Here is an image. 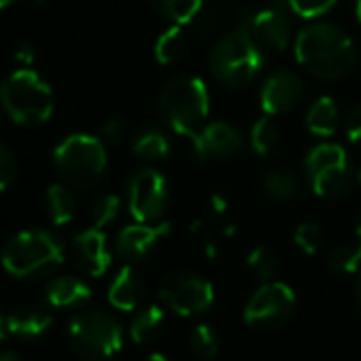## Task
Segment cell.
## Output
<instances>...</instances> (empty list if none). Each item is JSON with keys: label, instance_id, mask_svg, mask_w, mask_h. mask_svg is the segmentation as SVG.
<instances>
[{"label": "cell", "instance_id": "39", "mask_svg": "<svg viewBox=\"0 0 361 361\" xmlns=\"http://www.w3.org/2000/svg\"><path fill=\"white\" fill-rule=\"evenodd\" d=\"M211 207L217 215H224L228 211V198L224 196V192H215L211 194Z\"/></svg>", "mask_w": 361, "mask_h": 361}, {"label": "cell", "instance_id": "14", "mask_svg": "<svg viewBox=\"0 0 361 361\" xmlns=\"http://www.w3.org/2000/svg\"><path fill=\"white\" fill-rule=\"evenodd\" d=\"M172 232V224L168 221H157V224H134L126 226L115 243V249L119 257H123L128 264H136L147 259L157 245Z\"/></svg>", "mask_w": 361, "mask_h": 361}, {"label": "cell", "instance_id": "28", "mask_svg": "<svg viewBox=\"0 0 361 361\" xmlns=\"http://www.w3.org/2000/svg\"><path fill=\"white\" fill-rule=\"evenodd\" d=\"M327 266L334 274H353L359 270L361 266V240H350V243H342L338 245L329 257H327Z\"/></svg>", "mask_w": 361, "mask_h": 361}, {"label": "cell", "instance_id": "11", "mask_svg": "<svg viewBox=\"0 0 361 361\" xmlns=\"http://www.w3.org/2000/svg\"><path fill=\"white\" fill-rule=\"evenodd\" d=\"M168 180L155 168H142L134 172L128 183V209L138 224L161 221L168 207Z\"/></svg>", "mask_w": 361, "mask_h": 361}, {"label": "cell", "instance_id": "33", "mask_svg": "<svg viewBox=\"0 0 361 361\" xmlns=\"http://www.w3.org/2000/svg\"><path fill=\"white\" fill-rule=\"evenodd\" d=\"M192 24H194V30L200 39H213V37L221 35L224 16L215 7H202Z\"/></svg>", "mask_w": 361, "mask_h": 361}, {"label": "cell", "instance_id": "31", "mask_svg": "<svg viewBox=\"0 0 361 361\" xmlns=\"http://www.w3.org/2000/svg\"><path fill=\"white\" fill-rule=\"evenodd\" d=\"M293 243L302 253L314 255L323 245V228L319 224H314V221H304V224H300L295 228Z\"/></svg>", "mask_w": 361, "mask_h": 361}, {"label": "cell", "instance_id": "47", "mask_svg": "<svg viewBox=\"0 0 361 361\" xmlns=\"http://www.w3.org/2000/svg\"><path fill=\"white\" fill-rule=\"evenodd\" d=\"M13 3H16V0H0V9H7ZM37 3H43V0H37Z\"/></svg>", "mask_w": 361, "mask_h": 361}, {"label": "cell", "instance_id": "48", "mask_svg": "<svg viewBox=\"0 0 361 361\" xmlns=\"http://www.w3.org/2000/svg\"><path fill=\"white\" fill-rule=\"evenodd\" d=\"M357 238L361 240V215H359V219H357Z\"/></svg>", "mask_w": 361, "mask_h": 361}, {"label": "cell", "instance_id": "9", "mask_svg": "<svg viewBox=\"0 0 361 361\" xmlns=\"http://www.w3.org/2000/svg\"><path fill=\"white\" fill-rule=\"evenodd\" d=\"M161 304L178 317H194L207 312L215 302V287L198 272L176 270L159 285Z\"/></svg>", "mask_w": 361, "mask_h": 361}, {"label": "cell", "instance_id": "5", "mask_svg": "<svg viewBox=\"0 0 361 361\" xmlns=\"http://www.w3.org/2000/svg\"><path fill=\"white\" fill-rule=\"evenodd\" d=\"M64 262L62 240L45 230H26L16 234L3 249V266L18 279L41 276Z\"/></svg>", "mask_w": 361, "mask_h": 361}, {"label": "cell", "instance_id": "3", "mask_svg": "<svg viewBox=\"0 0 361 361\" xmlns=\"http://www.w3.org/2000/svg\"><path fill=\"white\" fill-rule=\"evenodd\" d=\"M209 64L217 81L230 87H245L262 73L266 58L264 49L251 39V35L238 26L215 41Z\"/></svg>", "mask_w": 361, "mask_h": 361}, {"label": "cell", "instance_id": "34", "mask_svg": "<svg viewBox=\"0 0 361 361\" xmlns=\"http://www.w3.org/2000/svg\"><path fill=\"white\" fill-rule=\"evenodd\" d=\"M287 3H289L291 13H295L298 18L314 20V18L329 13L338 0H287Z\"/></svg>", "mask_w": 361, "mask_h": 361}, {"label": "cell", "instance_id": "44", "mask_svg": "<svg viewBox=\"0 0 361 361\" xmlns=\"http://www.w3.org/2000/svg\"><path fill=\"white\" fill-rule=\"evenodd\" d=\"M224 236H226V238H234V236H236V226H232V224H230V226H226Z\"/></svg>", "mask_w": 361, "mask_h": 361}, {"label": "cell", "instance_id": "41", "mask_svg": "<svg viewBox=\"0 0 361 361\" xmlns=\"http://www.w3.org/2000/svg\"><path fill=\"white\" fill-rule=\"evenodd\" d=\"M0 361H26V359L13 350H0Z\"/></svg>", "mask_w": 361, "mask_h": 361}, {"label": "cell", "instance_id": "4", "mask_svg": "<svg viewBox=\"0 0 361 361\" xmlns=\"http://www.w3.org/2000/svg\"><path fill=\"white\" fill-rule=\"evenodd\" d=\"M0 102L7 115L20 126H37L49 121L56 98L49 83L30 68H20L0 85Z\"/></svg>", "mask_w": 361, "mask_h": 361}, {"label": "cell", "instance_id": "10", "mask_svg": "<svg viewBox=\"0 0 361 361\" xmlns=\"http://www.w3.org/2000/svg\"><path fill=\"white\" fill-rule=\"evenodd\" d=\"M295 291L281 281H266L245 306V323L253 329H274L285 325L295 312Z\"/></svg>", "mask_w": 361, "mask_h": 361}, {"label": "cell", "instance_id": "8", "mask_svg": "<svg viewBox=\"0 0 361 361\" xmlns=\"http://www.w3.org/2000/svg\"><path fill=\"white\" fill-rule=\"evenodd\" d=\"M310 190L323 200L344 198L353 188V166L346 151L336 142L312 147L304 159Z\"/></svg>", "mask_w": 361, "mask_h": 361}, {"label": "cell", "instance_id": "6", "mask_svg": "<svg viewBox=\"0 0 361 361\" xmlns=\"http://www.w3.org/2000/svg\"><path fill=\"white\" fill-rule=\"evenodd\" d=\"M54 161L68 185L92 188L106 170L104 140L90 134H71L56 147Z\"/></svg>", "mask_w": 361, "mask_h": 361}, {"label": "cell", "instance_id": "38", "mask_svg": "<svg viewBox=\"0 0 361 361\" xmlns=\"http://www.w3.org/2000/svg\"><path fill=\"white\" fill-rule=\"evenodd\" d=\"M344 132L348 136V140L353 142H361V104H357L344 121Z\"/></svg>", "mask_w": 361, "mask_h": 361}, {"label": "cell", "instance_id": "35", "mask_svg": "<svg viewBox=\"0 0 361 361\" xmlns=\"http://www.w3.org/2000/svg\"><path fill=\"white\" fill-rule=\"evenodd\" d=\"M18 176V159L7 142L0 140V192H5Z\"/></svg>", "mask_w": 361, "mask_h": 361}, {"label": "cell", "instance_id": "40", "mask_svg": "<svg viewBox=\"0 0 361 361\" xmlns=\"http://www.w3.org/2000/svg\"><path fill=\"white\" fill-rule=\"evenodd\" d=\"M16 60L18 62H24V64H32L35 60V49L30 45H22L18 51H16Z\"/></svg>", "mask_w": 361, "mask_h": 361}, {"label": "cell", "instance_id": "49", "mask_svg": "<svg viewBox=\"0 0 361 361\" xmlns=\"http://www.w3.org/2000/svg\"><path fill=\"white\" fill-rule=\"evenodd\" d=\"M357 178H359V183H361V166H359V170H357Z\"/></svg>", "mask_w": 361, "mask_h": 361}, {"label": "cell", "instance_id": "1", "mask_svg": "<svg viewBox=\"0 0 361 361\" xmlns=\"http://www.w3.org/2000/svg\"><path fill=\"white\" fill-rule=\"evenodd\" d=\"M298 64L317 79L338 81L357 64V51L348 35L327 22L306 26L293 43Z\"/></svg>", "mask_w": 361, "mask_h": 361}, {"label": "cell", "instance_id": "26", "mask_svg": "<svg viewBox=\"0 0 361 361\" xmlns=\"http://www.w3.org/2000/svg\"><path fill=\"white\" fill-rule=\"evenodd\" d=\"M151 5L172 24L185 26L196 20V16L204 7V0H151Z\"/></svg>", "mask_w": 361, "mask_h": 361}, {"label": "cell", "instance_id": "21", "mask_svg": "<svg viewBox=\"0 0 361 361\" xmlns=\"http://www.w3.org/2000/svg\"><path fill=\"white\" fill-rule=\"evenodd\" d=\"M306 128L310 134H314L319 138H329L336 134V130H338V106H336L334 98L321 96L310 104V109L306 113Z\"/></svg>", "mask_w": 361, "mask_h": 361}, {"label": "cell", "instance_id": "17", "mask_svg": "<svg viewBox=\"0 0 361 361\" xmlns=\"http://www.w3.org/2000/svg\"><path fill=\"white\" fill-rule=\"evenodd\" d=\"M142 295H145L142 276L132 266H123L109 287V302L117 310L132 312L142 302Z\"/></svg>", "mask_w": 361, "mask_h": 361}, {"label": "cell", "instance_id": "13", "mask_svg": "<svg viewBox=\"0 0 361 361\" xmlns=\"http://www.w3.org/2000/svg\"><path fill=\"white\" fill-rule=\"evenodd\" d=\"M190 145L196 159L207 161L213 157H230L245 151V136L236 126L228 121H213L207 123L198 134H194L190 138Z\"/></svg>", "mask_w": 361, "mask_h": 361}, {"label": "cell", "instance_id": "46", "mask_svg": "<svg viewBox=\"0 0 361 361\" xmlns=\"http://www.w3.org/2000/svg\"><path fill=\"white\" fill-rule=\"evenodd\" d=\"M355 18L361 24V0H355Z\"/></svg>", "mask_w": 361, "mask_h": 361}, {"label": "cell", "instance_id": "37", "mask_svg": "<svg viewBox=\"0 0 361 361\" xmlns=\"http://www.w3.org/2000/svg\"><path fill=\"white\" fill-rule=\"evenodd\" d=\"M128 134V126L121 117H109L100 126V138L109 145H119Z\"/></svg>", "mask_w": 361, "mask_h": 361}, {"label": "cell", "instance_id": "7", "mask_svg": "<svg viewBox=\"0 0 361 361\" xmlns=\"http://www.w3.org/2000/svg\"><path fill=\"white\" fill-rule=\"evenodd\" d=\"M71 348L83 359H104L123 344V329L104 310H81L71 317L66 327Z\"/></svg>", "mask_w": 361, "mask_h": 361}, {"label": "cell", "instance_id": "32", "mask_svg": "<svg viewBox=\"0 0 361 361\" xmlns=\"http://www.w3.org/2000/svg\"><path fill=\"white\" fill-rule=\"evenodd\" d=\"M119 207H121V202H119V198L115 194H104V196L96 198L94 204H92V224H94V228L102 230L104 226L115 221L117 215H119Z\"/></svg>", "mask_w": 361, "mask_h": 361}, {"label": "cell", "instance_id": "45", "mask_svg": "<svg viewBox=\"0 0 361 361\" xmlns=\"http://www.w3.org/2000/svg\"><path fill=\"white\" fill-rule=\"evenodd\" d=\"M147 361H170V359L166 355H161V353H153V355L147 357Z\"/></svg>", "mask_w": 361, "mask_h": 361}, {"label": "cell", "instance_id": "30", "mask_svg": "<svg viewBox=\"0 0 361 361\" xmlns=\"http://www.w3.org/2000/svg\"><path fill=\"white\" fill-rule=\"evenodd\" d=\"M190 344L194 348V353L202 359H213L219 353V336L217 331L207 325V323H198L192 327L190 334Z\"/></svg>", "mask_w": 361, "mask_h": 361}, {"label": "cell", "instance_id": "25", "mask_svg": "<svg viewBox=\"0 0 361 361\" xmlns=\"http://www.w3.org/2000/svg\"><path fill=\"white\" fill-rule=\"evenodd\" d=\"M262 190L270 198L287 202L300 196V180L287 170H268L262 176Z\"/></svg>", "mask_w": 361, "mask_h": 361}, {"label": "cell", "instance_id": "12", "mask_svg": "<svg viewBox=\"0 0 361 361\" xmlns=\"http://www.w3.org/2000/svg\"><path fill=\"white\" fill-rule=\"evenodd\" d=\"M289 13L291 9L287 0H270L268 5L245 13L238 26L245 28L262 49L285 51L291 41Z\"/></svg>", "mask_w": 361, "mask_h": 361}, {"label": "cell", "instance_id": "2", "mask_svg": "<svg viewBox=\"0 0 361 361\" xmlns=\"http://www.w3.org/2000/svg\"><path fill=\"white\" fill-rule=\"evenodd\" d=\"M209 87L200 77H176L159 94L157 111L161 121L176 134L192 138L204 128L209 117Z\"/></svg>", "mask_w": 361, "mask_h": 361}, {"label": "cell", "instance_id": "18", "mask_svg": "<svg viewBox=\"0 0 361 361\" xmlns=\"http://www.w3.org/2000/svg\"><path fill=\"white\" fill-rule=\"evenodd\" d=\"M51 321H54V314L47 306L28 304L7 317V327H9V334L22 336V338H35V336L45 334Z\"/></svg>", "mask_w": 361, "mask_h": 361}, {"label": "cell", "instance_id": "15", "mask_svg": "<svg viewBox=\"0 0 361 361\" xmlns=\"http://www.w3.org/2000/svg\"><path fill=\"white\" fill-rule=\"evenodd\" d=\"M304 83L293 71H276L272 73L262 90H259V104L266 115H281L295 109L302 100Z\"/></svg>", "mask_w": 361, "mask_h": 361}, {"label": "cell", "instance_id": "20", "mask_svg": "<svg viewBox=\"0 0 361 361\" xmlns=\"http://www.w3.org/2000/svg\"><path fill=\"white\" fill-rule=\"evenodd\" d=\"M170 149L172 145L168 140V134L157 126H142L132 138V151L136 153V157L147 161L166 159L170 155Z\"/></svg>", "mask_w": 361, "mask_h": 361}, {"label": "cell", "instance_id": "24", "mask_svg": "<svg viewBox=\"0 0 361 361\" xmlns=\"http://www.w3.org/2000/svg\"><path fill=\"white\" fill-rule=\"evenodd\" d=\"M161 327H164V310L159 306H147L132 319L130 336L136 344H149L159 336Z\"/></svg>", "mask_w": 361, "mask_h": 361}, {"label": "cell", "instance_id": "43", "mask_svg": "<svg viewBox=\"0 0 361 361\" xmlns=\"http://www.w3.org/2000/svg\"><path fill=\"white\" fill-rule=\"evenodd\" d=\"M355 298H357V302L361 304V270H359L357 281H355Z\"/></svg>", "mask_w": 361, "mask_h": 361}, {"label": "cell", "instance_id": "29", "mask_svg": "<svg viewBox=\"0 0 361 361\" xmlns=\"http://www.w3.org/2000/svg\"><path fill=\"white\" fill-rule=\"evenodd\" d=\"M247 270L259 281H272L279 270V257L268 247H255L247 255Z\"/></svg>", "mask_w": 361, "mask_h": 361}, {"label": "cell", "instance_id": "27", "mask_svg": "<svg viewBox=\"0 0 361 361\" xmlns=\"http://www.w3.org/2000/svg\"><path fill=\"white\" fill-rule=\"evenodd\" d=\"M249 142H251V149L266 157L270 153H274L281 145V130L279 126L270 119V117H262L253 123L251 128V134H249Z\"/></svg>", "mask_w": 361, "mask_h": 361}, {"label": "cell", "instance_id": "23", "mask_svg": "<svg viewBox=\"0 0 361 361\" xmlns=\"http://www.w3.org/2000/svg\"><path fill=\"white\" fill-rule=\"evenodd\" d=\"M185 47H188V37L183 32V26L172 24L155 41L153 54H155V60L166 66V64H174L180 56H183Z\"/></svg>", "mask_w": 361, "mask_h": 361}, {"label": "cell", "instance_id": "19", "mask_svg": "<svg viewBox=\"0 0 361 361\" xmlns=\"http://www.w3.org/2000/svg\"><path fill=\"white\" fill-rule=\"evenodd\" d=\"M92 298V289L75 276H58L47 285V302L58 308L79 306Z\"/></svg>", "mask_w": 361, "mask_h": 361}, {"label": "cell", "instance_id": "16", "mask_svg": "<svg viewBox=\"0 0 361 361\" xmlns=\"http://www.w3.org/2000/svg\"><path fill=\"white\" fill-rule=\"evenodd\" d=\"M75 262L90 276H102L111 266V251L100 228H90L75 238Z\"/></svg>", "mask_w": 361, "mask_h": 361}, {"label": "cell", "instance_id": "22", "mask_svg": "<svg viewBox=\"0 0 361 361\" xmlns=\"http://www.w3.org/2000/svg\"><path fill=\"white\" fill-rule=\"evenodd\" d=\"M45 204H47V213H49V219L56 224V226H66L73 221L75 213H77V198L75 194L62 185V183H56L47 190V196H45Z\"/></svg>", "mask_w": 361, "mask_h": 361}, {"label": "cell", "instance_id": "42", "mask_svg": "<svg viewBox=\"0 0 361 361\" xmlns=\"http://www.w3.org/2000/svg\"><path fill=\"white\" fill-rule=\"evenodd\" d=\"M7 331H9V327H7V317H5V314H0V344H3Z\"/></svg>", "mask_w": 361, "mask_h": 361}, {"label": "cell", "instance_id": "36", "mask_svg": "<svg viewBox=\"0 0 361 361\" xmlns=\"http://www.w3.org/2000/svg\"><path fill=\"white\" fill-rule=\"evenodd\" d=\"M190 230H192V234L198 238V243H200V249H202L204 257H207V259H215V257H217V253H219V247H217L215 236H213V234H211V230L207 228V224H204L202 219H196V221L190 226Z\"/></svg>", "mask_w": 361, "mask_h": 361}]
</instances>
